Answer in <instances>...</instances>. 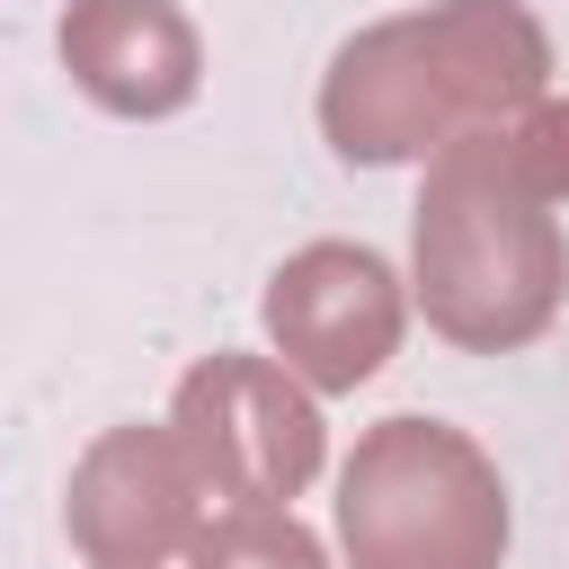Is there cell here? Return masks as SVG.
I'll use <instances>...</instances> for the list:
<instances>
[{
	"mask_svg": "<svg viewBox=\"0 0 569 569\" xmlns=\"http://www.w3.org/2000/svg\"><path fill=\"white\" fill-rule=\"evenodd\" d=\"M196 462L178 445V427H124L107 436L80 480H71V533L107 560V569H151L160 551L187 542V516H196Z\"/></svg>",
	"mask_w": 569,
	"mask_h": 569,
	"instance_id": "obj_6",
	"label": "cell"
},
{
	"mask_svg": "<svg viewBox=\"0 0 569 569\" xmlns=\"http://www.w3.org/2000/svg\"><path fill=\"white\" fill-rule=\"evenodd\" d=\"M551 196L489 142H445L427 204H418V293L427 320L462 347H516L560 302V231L542 213Z\"/></svg>",
	"mask_w": 569,
	"mask_h": 569,
	"instance_id": "obj_2",
	"label": "cell"
},
{
	"mask_svg": "<svg viewBox=\"0 0 569 569\" xmlns=\"http://www.w3.org/2000/svg\"><path fill=\"white\" fill-rule=\"evenodd\" d=\"M338 525L356 569H498L507 551L498 471L436 418H391L356 445Z\"/></svg>",
	"mask_w": 569,
	"mask_h": 569,
	"instance_id": "obj_3",
	"label": "cell"
},
{
	"mask_svg": "<svg viewBox=\"0 0 569 569\" xmlns=\"http://www.w3.org/2000/svg\"><path fill=\"white\" fill-rule=\"evenodd\" d=\"M542 36L507 0H445L427 18H391L356 36L329 71V133L347 160H400L427 142H462L489 116H516L542 89Z\"/></svg>",
	"mask_w": 569,
	"mask_h": 569,
	"instance_id": "obj_1",
	"label": "cell"
},
{
	"mask_svg": "<svg viewBox=\"0 0 569 569\" xmlns=\"http://www.w3.org/2000/svg\"><path fill=\"white\" fill-rule=\"evenodd\" d=\"M187 569H320V542L293 525V516H267V507H231L222 525L196 533Z\"/></svg>",
	"mask_w": 569,
	"mask_h": 569,
	"instance_id": "obj_8",
	"label": "cell"
},
{
	"mask_svg": "<svg viewBox=\"0 0 569 569\" xmlns=\"http://www.w3.org/2000/svg\"><path fill=\"white\" fill-rule=\"evenodd\" d=\"M62 53L80 71V89L124 116H160L196 89V36L169 0H71Z\"/></svg>",
	"mask_w": 569,
	"mask_h": 569,
	"instance_id": "obj_7",
	"label": "cell"
},
{
	"mask_svg": "<svg viewBox=\"0 0 569 569\" xmlns=\"http://www.w3.org/2000/svg\"><path fill=\"white\" fill-rule=\"evenodd\" d=\"M178 445L196 462V480L222 498V507H276L293 498L311 471H320V418L311 400L249 365V356H213L187 373L178 391Z\"/></svg>",
	"mask_w": 569,
	"mask_h": 569,
	"instance_id": "obj_4",
	"label": "cell"
},
{
	"mask_svg": "<svg viewBox=\"0 0 569 569\" xmlns=\"http://www.w3.org/2000/svg\"><path fill=\"white\" fill-rule=\"evenodd\" d=\"M267 329H276L284 365H302L311 382L347 391V382H365V373L391 356V338H400L391 267H382L373 249H338V240H320V249H302V258L276 276V293H267Z\"/></svg>",
	"mask_w": 569,
	"mask_h": 569,
	"instance_id": "obj_5",
	"label": "cell"
}]
</instances>
